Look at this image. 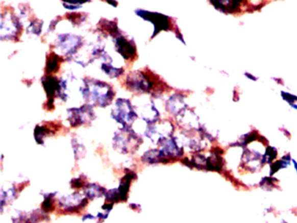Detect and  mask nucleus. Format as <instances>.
<instances>
[{
	"instance_id": "obj_1",
	"label": "nucleus",
	"mask_w": 297,
	"mask_h": 223,
	"mask_svg": "<svg viewBox=\"0 0 297 223\" xmlns=\"http://www.w3.org/2000/svg\"><path fill=\"white\" fill-rule=\"evenodd\" d=\"M83 98L88 104L96 107H106L113 102L115 92L113 86L92 78H85L81 86Z\"/></svg>"
},
{
	"instance_id": "obj_2",
	"label": "nucleus",
	"mask_w": 297,
	"mask_h": 223,
	"mask_svg": "<svg viewBox=\"0 0 297 223\" xmlns=\"http://www.w3.org/2000/svg\"><path fill=\"white\" fill-rule=\"evenodd\" d=\"M126 87L130 92L136 93L157 92L158 87L164 86L161 79L149 70H139L132 71L126 78Z\"/></svg>"
},
{
	"instance_id": "obj_3",
	"label": "nucleus",
	"mask_w": 297,
	"mask_h": 223,
	"mask_svg": "<svg viewBox=\"0 0 297 223\" xmlns=\"http://www.w3.org/2000/svg\"><path fill=\"white\" fill-rule=\"evenodd\" d=\"M142 143V139L132 129L131 127H123L116 132L113 139V148L123 155L134 154Z\"/></svg>"
},
{
	"instance_id": "obj_4",
	"label": "nucleus",
	"mask_w": 297,
	"mask_h": 223,
	"mask_svg": "<svg viewBox=\"0 0 297 223\" xmlns=\"http://www.w3.org/2000/svg\"><path fill=\"white\" fill-rule=\"evenodd\" d=\"M111 116L122 127H131L138 118V114L129 100L119 98L116 101Z\"/></svg>"
},
{
	"instance_id": "obj_5",
	"label": "nucleus",
	"mask_w": 297,
	"mask_h": 223,
	"mask_svg": "<svg viewBox=\"0 0 297 223\" xmlns=\"http://www.w3.org/2000/svg\"><path fill=\"white\" fill-rule=\"evenodd\" d=\"M23 26L20 18L10 12L1 14V39L17 41L22 33Z\"/></svg>"
},
{
	"instance_id": "obj_6",
	"label": "nucleus",
	"mask_w": 297,
	"mask_h": 223,
	"mask_svg": "<svg viewBox=\"0 0 297 223\" xmlns=\"http://www.w3.org/2000/svg\"><path fill=\"white\" fill-rule=\"evenodd\" d=\"M68 121L72 128H79L81 126L90 125L96 118L93 106L85 104L81 107H75L67 111Z\"/></svg>"
},
{
	"instance_id": "obj_7",
	"label": "nucleus",
	"mask_w": 297,
	"mask_h": 223,
	"mask_svg": "<svg viewBox=\"0 0 297 223\" xmlns=\"http://www.w3.org/2000/svg\"><path fill=\"white\" fill-rule=\"evenodd\" d=\"M137 15L145 20L148 21L154 24L155 32L153 33L152 39L157 36L162 31H170L172 28V21L168 16L164 15L159 12H149L145 10L138 9L135 11Z\"/></svg>"
},
{
	"instance_id": "obj_8",
	"label": "nucleus",
	"mask_w": 297,
	"mask_h": 223,
	"mask_svg": "<svg viewBox=\"0 0 297 223\" xmlns=\"http://www.w3.org/2000/svg\"><path fill=\"white\" fill-rule=\"evenodd\" d=\"M55 46L61 54L66 57L73 56L77 53L78 49L83 45V38L75 34H60L56 39Z\"/></svg>"
},
{
	"instance_id": "obj_9",
	"label": "nucleus",
	"mask_w": 297,
	"mask_h": 223,
	"mask_svg": "<svg viewBox=\"0 0 297 223\" xmlns=\"http://www.w3.org/2000/svg\"><path fill=\"white\" fill-rule=\"evenodd\" d=\"M174 132V126L172 123L167 120H164L161 122L160 125L153 124V125L147 126L145 135L146 137L155 143H159L161 140L170 138L172 136Z\"/></svg>"
},
{
	"instance_id": "obj_10",
	"label": "nucleus",
	"mask_w": 297,
	"mask_h": 223,
	"mask_svg": "<svg viewBox=\"0 0 297 223\" xmlns=\"http://www.w3.org/2000/svg\"><path fill=\"white\" fill-rule=\"evenodd\" d=\"M115 50L126 60L134 61L137 59V48L133 39H129L123 34L113 39Z\"/></svg>"
},
{
	"instance_id": "obj_11",
	"label": "nucleus",
	"mask_w": 297,
	"mask_h": 223,
	"mask_svg": "<svg viewBox=\"0 0 297 223\" xmlns=\"http://www.w3.org/2000/svg\"><path fill=\"white\" fill-rule=\"evenodd\" d=\"M88 203L86 197L81 196L80 193L69 194L67 196H62L59 200L60 208L66 212L80 211L83 209Z\"/></svg>"
},
{
	"instance_id": "obj_12",
	"label": "nucleus",
	"mask_w": 297,
	"mask_h": 223,
	"mask_svg": "<svg viewBox=\"0 0 297 223\" xmlns=\"http://www.w3.org/2000/svg\"><path fill=\"white\" fill-rule=\"evenodd\" d=\"M41 82L47 94L48 102L46 105L49 107V110H51L52 109L51 107H54V98L56 97L60 98V89H61L60 79L59 80L54 76L46 75L44 77H42Z\"/></svg>"
},
{
	"instance_id": "obj_13",
	"label": "nucleus",
	"mask_w": 297,
	"mask_h": 223,
	"mask_svg": "<svg viewBox=\"0 0 297 223\" xmlns=\"http://www.w3.org/2000/svg\"><path fill=\"white\" fill-rule=\"evenodd\" d=\"M161 146V151L169 160L181 157L183 155V148L179 146L176 138H166L158 143Z\"/></svg>"
},
{
	"instance_id": "obj_14",
	"label": "nucleus",
	"mask_w": 297,
	"mask_h": 223,
	"mask_svg": "<svg viewBox=\"0 0 297 223\" xmlns=\"http://www.w3.org/2000/svg\"><path fill=\"white\" fill-rule=\"evenodd\" d=\"M209 2L218 11L232 14L240 10L243 0H209Z\"/></svg>"
},
{
	"instance_id": "obj_15",
	"label": "nucleus",
	"mask_w": 297,
	"mask_h": 223,
	"mask_svg": "<svg viewBox=\"0 0 297 223\" xmlns=\"http://www.w3.org/2000/svg\"><path fill=\"white\" fill-rule=\"evenodd\" d=\"M186 104L184 103L183 96L176 93L171 96L166 103V111L175 116H177L180 113H182L186 109Z\"/></svg>"
},
{
	"instance_id": "obj_16",
	"label": "nucleus",
	"mask_w": 297,
	"mask_h": 223,
	"mask_svg": "<svg viewBox=\"0 0 297 223\" xmlns=\"http://www.w3.org/2000/svg\"><path fill=\"white\" fill-rule=\"evenodd\" d=\"M140 115L143 120L146 122L147 125H153L160 120L161 114L159 113L155 104H146L142 107Z\"/></svg>"
},
{
	"instance_id": "obj_17",
	"label": "nucleus",
	"mask_w": 297,
	"mask_h": 223,
	"mask_svg": "<svg viewBox=\"0 0 297 223\" xmlns=\"http://www.w3.org/2000/svg\"><path fill=\"white\" fill-rule=\"evenodd\" d=\"M141 160L143 162L148 164L166 163L169 161L161 149H150L144 154Z\"/></svg>"
},
{
	"instance_id": "obj_18",
	"label": "nucleus",
	"mask_w": 297,
	"mask_h": 223,
	"mask_svg": "<svg viewBox=\"0 0 297 223\" xmlns=\"http://www.w3.org/2000/svg\"><path fill=\"white\" fill-rule=\"evenodd\" d=\"M98 30L102 33L109 34L113 37V39L118 37L120 34L118 24L116 21L107 20V19H102L100 21L98 26Z\"/></svg>"
},
{
	"instance_id": "obj_19",
	"label": "nucleus",
	"mask_w": 297,
	"mask_h": 223,
	"mask_svg": "<svg viewBox=\"0 0 297 223\" xmlns=\"http://www.w3.org/2000/svg\"><path fill=\"white\" fill-rule=\"evenodd\" d=\"M83 189L85 195L87 199L89 200L97 199L100 197L104 196L107 193V190L104 188H102L100 185L95 184V183L86 184Z\"/></svg>"
},
{
	"instance_id": "obj_20",
	"label": "nucleus",
	"mask_w": 297,
	"mask_h": 223,
	"mask_svg": "<svg viewBox=\"0 0 297 223\" xmlns=\"http://www.w3.org/2000/svg\"><path fill=\"white\" fill-rule=\"evenodd\" d=\"M63 59L55 53H51L46 58V66H45V73L51 75L57 72L60 69V63Z\"/></svg>"
},
{
	"instance_id": "obj_21",
	"label": "nucleus",
	"mask_w": 297,
	"mask_h": 223,
	"mask_svg": "<svg viewBox=\"0 0 297 223\" xmlns=\"http://www.w3.org/2000/svg\"><path fill=\"white\" fill-rule=\"evenodd\" d=\"M49 124L50 123H48V125H44V124L38 125L34 129V138H35V140L38 144L43 145L45 142V139L48 136H50L51 134H54L52 126H50V128H49Z\"/></svg>"
},
{
	"instance_id": "obj_22",
	"label": "nucleus",
	"mask_w": 297,
	"mask_h": 223,
	"mask_svg": "<svg viewBox=\"0 0 297 223\" xmlns=\"http://www.w3.org/2000/svg\"><path fill=\"white\" fill-rule=\"evenodd\" d=\"M290 161H292L291 156L288 154L283 156L281 160L274 161L273 163L270 164V172L269 176H273L276 172H278L279 170L284 169L290 166Z\"/></svg>"
},
{
	"instance_id": "obj_23",
	"label": "nucleus",
	"mask_w": 297,
	"mask_h": 223,
	"mask_svg": "<svg viewBox=\"0 0 297 223\" xmlns=\"http://www.w3.org/2000/svg\"><path fill=\"white\" fill-rule=\"evenodd\" d=\"M101 70L104 71L108 77L113 78V79L119 77L125 72L124 68H116L114 66H112L110 63L108 62L102 63Z\"/></svg>"
},
{
	"instance_id": "obj_24",
	"label": "nucleus",
	"mask_w": 297,
	"mask_h": 223,
	"mask_svg": "<svg viewBox=\"0 0 297 223\" xmlns=\"http://www.w3.org/2000/svg\"><path fill=\"white\" fill-rule=\"evenodd\" d=\"M277 157V150L274 146H267L265 150L264 154L262 155V163H273Z\"/></svg>"
},
{
	"instance_id": "obj_25",
	"label": "nucleus",
	"mask_w": 297,
	"mask_h": 223,
	"mask_svg": "<svg viewBox=\"0 0 297 223\" xmlns=\"http://www.w3.org/2000/svg\"><path fill=\"white\" fill-rule=\"evenodd\" d=\"M55 193H47L44 195V202L42 204V210L44 212H51L54 210V195Z\"/></svg>"
},
{
	"instance_id": "obj_26",
	"label": "nucleus",
	"mask_w": 297,
	"mask_h": 223,
	"mask_svg": "<svg viewBox=\"0 0 297 223\" xmlns=\"http://www.w3.org/2000/svg\"><path fill=\"white\" fill-rule=\"evenodd\" d=\"M86 13H69L66 15V18L70 20L71 23H72L73 26H79V24L83 23L84 21L86 20Z\"/></svg>"
},
{
	"instance_id": "obj_27",
	"label": "nucleus",
	"mask_w": 297,
	"mask_h": 223,
	"mask_svg": "<svg viewBox=\"0 0 297 223\" xmlns=\"http://www.w3.org/2000/svg\"><path fill=\"white\" fill-rule=\"evenodd\" d=\"M42 27H43V21L38 20V19L32 21L29 27H27V33L39 36L41 33Z\"/></svg>"
},
{
	"instance_id": "obj_28",
	"label": "nucleus",
	"mask_w": 297,
	"mask_h": 223,
	"mask_svg": "<svg viewBox=\"0 0 297 223\" xmlns=\"http://www.w3.org/2000/svg\"><path fill=\"white\" fill-rule=\"evenodd\" d=\"M281 96H282V100L285 101L289 106L295 104V102H297V96L294 95V94H292L290 92L282 91L281 92Z\"/></svg>"
},
{
	"instance_id": "obj_29",
	"label": "nucleus",
	"mask_w": 297,
	"mask_h": 223,
	"mask_svg": "<svg viewBox=\"0 0 297 223\" xmlns=\"http://www.w3.org/2000/svg\"><path fill=\"white\" fill-rule=\"evenodd\" d=\"M261 187L264 188H273L275 186V179L271 176H266L261 181Z\"/></svg>"
},
{
	"instance_id": "obj_30",
	"label": "nucleus",
	"mask_w": 297,
	"mask_h": 223,
	"mask_svg": "<svg viewBox=\"0 0 297 223\" xmlns=\"http://www.w3.org/2000/svg\"><path fill=\"white\" fill-rule=\"evenodd\" d=\"M83 185L85 186V177L83 178V176L71 180V186L72 188H81L83 187Z\"/></svg>"
},
{
	"instance_id": "obj_31",
	"label": "nucleus",
	"mask_w": 297,
	"mask_h": 223,
	"mask_svg": "<svg viewBox=\"0 0 297 223\" xmlns=\"http://www.w3.org/2000/svg\"><path fill=\"white\" fill-rule=\"evenodd\" d=\"M92 0H66V2L63 4H69V5H73V6H80L81 7L82 4L87 3Z\"/></svg>"
},
{
	"instance_id": "obj_32",
	"label": "nucleus",
	"mask_w": 297,
	"mask_h": 223,
	"mask_svg": "<svg viewBox=\"0 0 297 223\" xmlns=\"http://www.w3.org/2000/svg\"><path fill=\"white\" fill-rule=\"evenodd\" d=\"M244 76L247 78V79H249V80H250V81H256L258 80V78L255 76V75H251L250 72H245V73H244Z\"/></svg>"
},
{
	"instance_id": "obj_33",
	"label": "nucleus",
	"mask_w": 297,
	"mask_h": 223,
	"mask_svg": "<svg viewBox=\"0 0 297 223\" xmlns=\"http://www.w3.org/2000/svg\"><path fill=\"white\" fill-rule=\"evenodd\" d=\"M106 1L107 3L109 4L111 6H113V7H116V6H118V3L116 2V0H104Z\"/></svg>"
},
{
	"instance_id": "obj_34",
	"label": "nucleus",
	"mask_w": 297,
	"mask_h": 223,
	"mask_svg": "<svg viewBox=\"0 0 297 223\" xmlns=\"http://www.w3.org/2000/svg\"><path fill=\"white\" fill-rule=\"evenodd\" d=\"M292 163L294 165V170L296 171V175H297V162L296 161H294V160H292Z\"/></svg>"
},
{
	"instance_id": "obj_35",
	"label": "nucleus",
	"mask_w": 297,
	"mask_h": 223,
	"mask_svg": "<svg viewBox=\"0 0 297 223\" xmlns=\"http://www.w3.org/2000/svg\"><path fill=\"white\" fill-rule=\"evenodd\" d=\"M290 107H291L293 109H294V110L296 111L297 112V104L291 105Z\"/></svg>"
}]
</instances>
